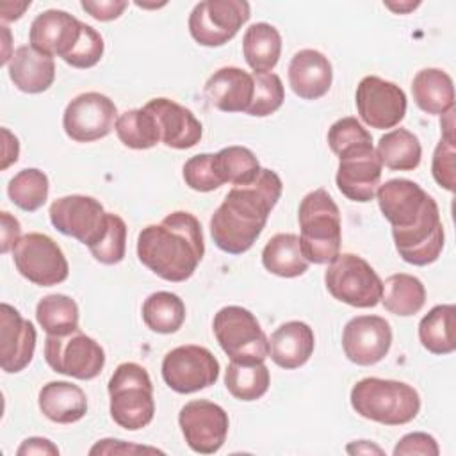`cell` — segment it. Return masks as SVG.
Returning <instances> with one entry per match:
<instances>
[{
    "label": "cell",
    "mask_w": 456,
    "mask_h": 456,
    "mask_svg": "<svg viewBox=\"0 0 456 456\" xmlns=\"http://www.w3.org/2000/svg\"><path fill=\"white\" fill-rule=\"evenodd\" d=\"M376 200L383 217L392 224L399 256L411 265H429L444 249L440 208L417 182L392 178L379 183Z\"/></svg>",
    "instance_id": "6da1fadb"
},
{
    "label": "cell",
    "mask_w": 456,
    "mask_h": 456,
    "mask_svg": "<svg viewBox=\"0 0 456 456\" xmlns=\"http://www.w3.org/2000/svg\"><path fill=\"white\" fill-rule=\"evenodd\" d=\"M281 191V178L265 167L253 182L233 185L210 217L214 244L230 255L246 253L260 237Z\"/></svg>",
    "instance_id": "7a4b0ae2"
},
{
    "label": "cell",
    "mask_w": 456,
    "mask_h": 456,
    "mask_svg": "<svg viewBox=\"0 0 456 456\" xmlns=\"http://www.w3.org/2000/svg\"><path fill=\"white\" fill-rule=\"evenodd\" d=\"M205 255L201 224L191 212L175 210L159 224H148L137 235V258L166 281L189 280Z\"/></svg>",
    "instance_id": "3957f363"
},
{
    "label": "cell",
    "mask_w": 456,
    "mask_h": 456,
    "mask_svg": "<svg viewBox=\"0 0 456 456\" xmlns=\"http://www.w3.org/2000/svg\"><path fill=\"white\" fill-rule=\"evenodd\" d=\"M349 401L360 417L385 426L408 424L420 411L419 392L397 379L363 378L353 385Z\"/></svg>",
    "instance_id": "277c9868"
},
{
    "label": "cell",
    "mask_w": 456,
    "mask_h": 456,
    "mask_svg": "<svg viewBox=\"0 0 456 456\" xmlns=\"http://www.w3.org/2000/svg\"><path fill=\"white\" fill-rule=\"evenodd\" d=\"M299 240L310 264H330L340 253L342 221L340 210L322 187L310 191L299 203Z\"/></svg>",
    "instance_id": "5b68a950"
},
{
    "label": "cell",
    "mask_w": 456,
    "mask_h": 456,
    "mask_svg": "<svg viewBox=\"0 0 456 456\" xmlns=\"http://www.w3.org/2000/svg\"><path fill=\"white\" fill-rule=\"evenodd\" d=\"M107 390L110 399L109 411L119 428L137 431L153 420V385L142 365L135 362L119 363L109 379Z\"/></svg>",
    "instance_id": "8992f818"
},
{
    "label": "cell",
    "mask_w": 456,
    "mask_h": 456,
    "mask_svg": "<svg viewBox=\"0 0 456 456\" xmlns=\"http://www.w3.org/2000/svg\"><path fill=\"white\" fill-rule=\"evenodd\" d=\"M212 330L230 362L256 363L269 356V338L248 308L223 306L214 315Z\"/></svg>",
    "instance_id": "52a82bcc"
},
{
    "label": "cell",
    "mask_w": 456,
    "mask_h": 456,
    "mask_svg": "<svg viewBox=\"0 0 456 456\" xmlns=\"http://www.w3.org/2000/svg\"><path fill=\"white\" fill-rule=\"evenodd\" d=\"M328 292L354 308H372L381 301L383 281L372 265L354 253H338L324 273Z\"/></svg>",
    "instance_id": "ba28073f"
},
{
    "label": "cell",
    "mask_w": 456,
    "mask_h": 456,
    "mask_svg": "<svg viewBox=\"0 0 456 456\" xmlns=\"http://www.w3.org/2000/svg\"><path fill=\"white\" fill-rule=\"evenodd\" d=\"M45 360L53 372L87 381L103 370L105 351L93 337L77 330L61 337L48 335Z\"/></svg>",
    "instance_id": "9c48e42d"
},
{
    "label": "cell",
    "mask_w": 456,
    "mask_h": 456,
    "mask_svg": "<svg viewBox=\"0 0 456 456\" xmlns=\"http://www.w3.org/2000/svg\"><path fill=\"white\" fill-rule=\"evenodd\" d=\"M249 16L251 7L246 0H203L189 14V32L201 46H223L237 36Z\"/></svg>",
    "instance_id": "30bf717a"
},
{
    "label": "cell",
    "mask_w": 456,
    "mask_h": 456,
    "mask_svg": "<svg viewBox=\"0 0 456 456\" xmlns=\"http://www.w3.org/2000/svg\"><path fill=\"white\" fill-rule=\"evenodd\" d=\"M12 260L18 273L39 287L59 285L69 274L61 246L46 233L32 232L23 235L12 249Z\"/></svg>",
    "instance_id": "8fae6325"
},
{
    "label": "cell",
    "mask_w": 456,
    "mask_h": 456,
    "mask_svg": "<svg viewBox=\"0 0 456 456\" xmlns=\"http://www.w3.org/2000/svg\"><path fill=\"white\" fill-rule=\"evenodd\" d=\"M164 383L176 394H192L212 387L219 378L217 358L203 346L187 344L166 353L162 365Z\"/></svg>",
    "instance_id": "7c38bea8"
},
{
    "label": "cell",
    "mask_w": 456,
    "mask_h": 456,
    "mask_svg": "<svg viewBox=\"0 0 456 456\" xmlns=\"http://www.w3.org/2000/svg\"><path fill=\"white\" fill-rule=\"evenodd\" d=\"M107 214L103 205L86 194H69L57 198L50 208V223L62 235L73 237L91 248L96 244L107 228Z\"/></svg>",
    "instance_id": "4fadbf2b"
},
{
    "label": "cell",
    "mask_w": 456,
    "mask_h": 456,
    "mask_svg": "<svg viewBox=\"0 0 456 456\" xmlns=\"http://www.w3.org/2000/svg\"><path fill=\"white\" fill-rule=\"evenodd\" d=\"M116 103L96 91L75 96L62 114V128L75 142H93L107 137L116 126Z\"/></svg>",
    "instance_id": "5bb4252c"
},
{
    "label": "cell",
    "mask_w": 456,
    "mask_h": 456,
    "mask_svg": "<svg viewBox=\"0 0 456 456\" xmlns=\"http://www.w3.org/2000/svg\"><path fill=\"white\" fill-rule=\"evenodd\" d=\"M354 103L360 119L378 130L399 125L408 107L404 91L397 84L376 75H367L358 82Z\"/></svg>",
    "instance_id": "9a60e30c"
},
{
    "label": "cell",
    "mask_w": 456,
    "mask_h": 456,
    "mask_svg": "<svg viewBox=\"0 0 456 456\" xmlns=\"http://www.w3.org/2000/svg\"><path fill=\"white\" fill-rule=\"evenodd\" d=\"M178 426L185 444L194 452L214 454L226 442L230 419L223 406L207 399H194L180 408Z\"/></svg>",
    "instance_id": "2e32d148"
},
{
    "label": "cell",
    "mask_w": 456,
    "mask_h": 456,
    "mask_svg": "<svg viewBox=\"0 0 456 456\" xmlns=\"http://www.w3.org/2000/svg\"><path fill=\"white\" fill-rule=\"evenodd\" d=\"M383 164L372 142L358 144L338 155L335 182L338 191L351 201L367 203L374 200L379 187Z\"/></svg>",
    "instance_id": "e0dca14e"
},
{
    "label": "cell",
    "mask_w": 456,
    "mask_h": 456,
    "mask_svg": "<svg viewBox=\"0 0 456 456\" xmlns=\"http://www.w3.org/2000/svg\"><path fill=\"white\" fill-rule=\"evenodd\" d=\"M392 346V328L385 317L356 315L344 326L342 349L349 362L369 367L381 362Z\"/></svg>",
    "instance_id": "ac0fdd59"
},
{
    "label": "cell",
    "mask_w": 456,
    "mask_h": 456,
    "mask_svg": "<svg viewBox=\"0 0 456 456\" xmlns=\"http://www.w3.org/2000/svg\"><path fill=\"white\" fill-rule=\"evenodd\" d=\"M37 333L9 303L0 305V365L7 374L23 370L34 356Z\"/></svg>",
    "instance_id": "d6986e66"
},
{
    "label": "cell",
    "mask_w": 456,
    "mask_h": 456,
    "mask_svg": "<svg viewBox=\"0 0 456 456\" xmlns=\"http://www.w3.org/2000/svg\"><path fill=\"white\" fill-rule=\"evenodd\" d=\"M82 21L61 9L37 14L28 30L30 46L50 57H68L80 39Z\"/></svg>",
    "instance_id": "ffe728a7"
},
{
    "label": "cell",
    "mask_w": 456,
    "mask_h": 456,
    "mask_svg": "<svg viewBox=\"0 0 456 456\" xmlns=\"http://www.w3.org/2000/svg\"><path fill=\"white\" fill-rule=\"evenodd\" d=\"M144 109L155 118L160 142L175 150H189L201 141L203 126L187 107L169 98H151Z\"/></svg>",
    "instance_id": "44dd1931"
},
{
    "label": "cell",
    "mask_w": 456,
    "mask_h": 456,
    "mask_svg": "<svg viewBox=\"0 0 456 456\" xmlns=\"http://www.w3.org/2000/svg\"><path fill=\"white\" fill-rule=\"evenodd\" d=\"M289 86L301 100L322 98L333 82V68L330 59L314 48L294 53L289 62Z\"/></svg>",
    "instance_id": "7402d4cb"
},
{
    "label": "cell",
    "mask_w": 456,
    "mask_h": 456,
    "mask_svg": "<svg viewBox=\"0 0 456 456\" xmlns=\"http://www.w3.org/2000/svg\"><path fill=\"white\" fill-rule=\"evenodd\" d=\"M253 87L251 73L237 66H224L208 77L203 93L210 105L223 112H246L253 98Z\"/></svg>",
    "instance_id": "603a6c76"
},
{
    "label": "cell",
    "mask_w": 456,
    "mask_h": 456,
    "mask_svg": "<svg viewBox=\"0 0 456 456\" xmlns=\"http://www.w3.org/2000/svg\"><path fill=\"white\" fill-rule=\"evenodd\" d=\"M314 330L303 321H287L280 324L269 338V356L285 370L303 367L314 354Z\"/></svg>",
    "instance_id": "cb8c5ba5"
},
{
    "label": "cell",
    "mask_w": 456,
    "mask_h": 456,
    "mask_svg": "<svg viewBox=\"0 0 456 456\" xmlns=\"http://www.w3.org/2000/svg\"><path fill=\"white\" fill-rule=\"evenodd\" d=\"M7 71L12 84L28 94H37L50 89L55 80L53 57L37 52L30 45H21L12 50L11 61L7 62Z\"/></svg>",
    "instance_id": "d4e9b609"
},
{
    "label": "cell",
    "mask_w": 456,
    "mask_h": 456,
    "mask_svg": "<svg viewBox=\"0 0 456 456\" xmlns=\"http://www.w3.org/2000/svg\"><path fill=\"white\" fill-rule=\"evenodd\" d=\"M41 413L55 424H73L87 413L86 392L69 381H48L37 395Z\"/></svg>",
    "instance_id": "484cf974"
},
{
    "label": "cell",
    "mask_w": 456,
    "mask_h": 456,
    "mask_svg": "<svg viewBox=\"0 0 456 456\" xmlns=\"http://www.w3.org/2000/svg\"><path fill=\"white\" fill-rule=\"evenodd\" d=\"M411 94L417 107L431 116H442L454 107V84L440 68H424L411 80Z\"/></svg>",
    "instance_id": "4316f807"
},
{
    "label": "cell",
    "mask_w": 456,
    "mask_h": 456,
    "mask_svg": "<svg viewBox=\"0 0 456 456\" xmlns=\"http://www.w3.org/2000/svg\"><path fill=\"white\" fill-rule=\"evenodd\" d=\"M242 53L253 73H271L281 55V36L271 23L258 21L246 28Z\"/></svg>",
    "instance_id": "83f0119b"
},
{
    "label": "cell",
    "mask_w": 456,
    "mask_h": 456,
    "mask_svg": "<svg viewBox=\"0 0 456 456\" xmlns=\"http://www.w3.org/2000/svg\"><path fill=\"white\" fill-rule=\"evenodd\" d=\"M264 267L280 278H297L308 271L310 262L301 249L299 235L276 233L262 249Z\"/></svg>",
    "instance_id": "f1b7e54d"
},
{
    "label": "cell",
    "mask_w": 456,
    "mask_h": 456,
    "mask_svg": "<svg viewBox=\"0 0 456 456\" xmlns=\"http://www.w3.org/2000/svg\"><path fill=\"white\" fill-rule=\"evenodd\" d=\"M381 303L385 310L399 317H410L422 310L426 303L424 283L408 273L390 274L383 281Z\"/></svg>",
    "instance_id": "f546056e"
},
{
    "label": "cell",
    "mask_w": 456,
    "mask_h": 456,
    "mask_svg": "<svg viewBox=\"0 0 456 456\" xmlns=\"http://www.w3.org/2000/svg\"><path fill=\"white\" fill-rule=\"evenodd\" d=\"M454 305L433 306L419 322V340L433 354H451L456 349Z\"/></svg>",
    "instance_id": "4dcf8cb0"
},
{
    "label": "cell",
    "mask_w": 456,
    "mask_h": 456,
    "mask_svg": "<svg viewBox=\"0 0 456 456\" xmlns=\"http://www.w3.org/2000/svg\"><path fill=\"white\" fill-rule=\"evenodd\" d=\"M376 151L381 164L394 171H413L422 159L420 141L408 128H394L381 135Z\"/></svg>",
    "instance_id": "1f68e13d"
},
{
    "label": "cell",
    "mask_w": 456,
    "mask_h": 456,
    "mask_svg": "<svg viewBox=\"0 0 456 456\" xmlns=\"http://www.w3.org/2000/svg\"><path fill=\"white\" fill-rule=\"evenodd\" d=\"M141 314L146 328L153 333L169 335L182 328L185 321V305L180 296L167 290H157L144 299Z\"/></svg>",
    "instance_id": "d6a6232c"
},
{
    "label": "cell",
    "mask_w": 456,
    "mask_h": 456,
    "mask_svg": "<svg viewBox=\"0 0 456 456\" xmlns=\"http://www.w3.org/2000/svg\"><path fill=\"white\" fill-rule=\"evenodd\" d=\"M271 385V374L264 362L240 363L230 362L224 372L226 390L239 401H256L260 399Z\"/></svg>",
    "instance_id": "836d02e7"
},
{
    "label": "cell",
    "mask_w": 456,
    "mask_h": 456,
    "mask_svg": "<svg viewBox=\"0 0 456 456\" xmlns=\"http://www.w3.org/2000/svg\"><path fill=\"white\" fill-rule=\"evenodd\" d=\"M36 321L46 335H68L78 330V305L66 294H48L36 306Z\"/></svg>",
    "instance_id": "e575fe53"
},
{
    "label": "cell",
    "mask_w": 456,
    "mask_h": 456,
    "mask_svg": "<svg viewBox=\"0 0 456 456\" xmlns=\"http://www.w3.org/2000/svg\"><path fill=\"white\" fill-rule=\"evenodd\" d=\"M114 130L118 139L132 150H148L160 142L157 121L144 107L130 109L119 114Z\"/></svg>",
    "instance_id": "d590c367"
},
{
    "label": "cell",
    "mask_w": 456,
    "mask_h": 456,
    "mask_svg": "<svg viewBox=\"0 0 456 456\" xmlns=\"http://www.w3.org/2000/svg\"><path fill=\"white\" fill-rule=\"evenodd\" d=\"M48 176L37 167H27L18 171L7 185L9 200L25 212H36L37 208H41L48 200Z\"/></svg>",
    "instance_id": "8d00e7d4"
},
{
    "label": "cell",
    "mask_w": 456,
    "mask_h": 456,
    "mask_svg": "<svg viewBox=\"0 0 456 456\" xmlns=\"http://www.w3.org/2000/svg\"><path fill=\"white\" fill-rule=\"evenodd\" d=\"M214 162L223 183L244 185L253 182L260 173L256 155L244 146H226L214 153Z\"/></svg>",
    "instance_id": "74e56055"
},
{
    "label": "cell",
    "mask_w": 456,
    "mask_h": 456,
    "mask_svg": "<svg viewBox=\"0 0 456 456\" xmlns=\"http://www.w3.org/2000/svg\"><path fill=\"white\" fill-rule=\"evenodd\" d=\"M253 98L246 114L255 118H265L274 114L283 100L285 89L281 78L276 73H253Z\"/></svg>",
    "instance_id": "f35d334b"
},
{
    "label": "cell",
    "mask_w": 456,
    "mask_h": 456,
    "mask_svg": "<svg viewBox=\"0 0 456 456\" xmlns=\"http://www.w3.org/2000/svg\"><path fill=\"white\" fill-rule=\"evenodd\" d=\"M94 260L105 265L119 264L126 253V223L114 212L107 214V228L102 239L89 248Z\"/></svg>",
    "instance_id": "ab89813d"
},
{
    "label": "cell",
    "mask_w": 456,
    "mask_h": 456,
    "mask_svg": "<svg viewBox=\"0 0 456 456\" xmlns=\"http://www.w3.org/2000/svg\"><path fill=\"white\" fill-rule=\"evenodd\" d=\"M183 182L192 191L198 192H210L223 185V180L217 175L214 153H198L191 157L183 164Z\"/></svg>",
    "instance_id": "60d3db41"
},
{
    "label": "cell",
    "mask_w": 456,
    "mask_h": 456,
    "mask_svg": "<svg viewBox=\"0 0 456 456\" xmlns=\"http://www.w3.org/2000/svg\"><path fill=\"white\" fill-rule=\"evenodd\" d=\"M103 50H105V43H103L102 34L96 28H93L91 25L82 23V32H80L78 43L69 52V55L64 57L62 61L66 64H69L71 68L87 69L100 62Z\"/></svg>",
    "instance_id": "b9f144b4"
},
{
    "label": "cell",
    "mask_w": 456,
    "mask_h": 456,
    "mask_svg": "<svg viewBox=\"0 0 456 456\" xmlns=\"http://www.w3.org/2000/svg\"><path fill=\"white\" fill-rule=\"evenodd\" d=\"M365 142H372V135L353 116L337 119L328 130V144L337 157L346 150Z\"/></svg>",
    "instance_id": "7bdbcfd3"
},
{
    "label": "cell",
    "mask_w": 456,
    "mask_h": 456,
    "mask_svg": "<svg viewBox=\"0 0 456 456\" xmlns=\"http://www.w3.org/2000/svg\"><path fill=\"white\" fill-rule=\"evenodd\" d=\"M454 157H456V148L454 142L440 139L433 151V160H431V173L435 182L444 187L445 191L452 192L454 191Z\"/></svg>",
    "instance_id": "ee69618b"
},
{
    "label": "cell",
    "mask_w": 456,
    "mask_h": 456,
    "mask_svg": "<svg viewBox=\"0 0 456 456\" xmlns=\"http://www.w3.org/2000/svg\"><path fill=\"white\" fill-rule=\"evenodd\" d=\"M410 454L438 456L440 449L433 435L424 431H413L399 438V442L394 447V456H410Z\"/></svg>",
    "instance_id": "f6af8a7d"
},
{
    "label": "cell",
    "mask_w": 456,
    "mask_h": 456,
    "mask_svg": "<svg viewBox=\"0 0 456 456\" xmlns=\"http://www.w3.org/2000/svg\"><path fill=\"white\" fill-rule=\"evenodd\" d=\"M82 9L98 21H110L123 14L128 7L126 0H82Z\"/></svg>",
    "instance_id": "bcb514c9"
},
{
    "label": "cell",
    "mask_w": 456,
    "mask_h": 456,
    "mask_svg": "<svg viewBox=\"0 0 456 456\" xmlns=\"http://www.w3.org/2000/svg\"><path fill=\"white\" fill-rule=\"evenodd\" d=\"M139 452H162V451H159L155 447L126 444L125 440H114V438L98 440L89 449V454H139Z\"/></svg>",
    "instance_id": "7dc6e473"
},
{
    "label": "cell",
    "mask_w": 456,
    "mask_h": 456,
    "mask_svg": "<svg viewBox=\"0 0 456 456\" xmlns=\"http://www.w3.org/2000/svg\"><path fill=\"white\" fill-rule=\"evenodd\" d=\"M0 217H2V228H0L2 248H0V251L9 253L11 249L16 248V244L21 239V226H20V221L14 216H11L7 210H4L0 214Z\"/></svg>",
    "instance_id": "c3c4849f"
},
{
    "label": "cell",
    "mask_w": 456,
    "mask_h": 456,
    "mask_svg": "<svg viewBox=\"0 0 456 456\" xmlns=\"http://www.w3.org/2000/svg\"><path fill=\"white\" fill-rule=\"evenodd\" d=\"M18 456H30V454H48V456H57L59 447L50 442L48 438L43 436H30L21 442V445L16 449Z\"/></svg>",
    "instance_id": "681fc988"
},
{
    "label": "cell",
    "mask_w": 456,
    "mask_h": 456,
    "mask_svg": "<svg viewBox=\"0 0 456 456\" xmlns=\"http://www.w3.org/2000/svg\"><path fill=\"white\" fill-rule=\"evenodd\" d=\"M4 135V157H2V169H7L11 164L18 160L20 155V142L18 137L12 135L7 128H2Z\"/></svg>",
    "instance_id": "f907efd6"
},
{
    "label": "cell",
    "mask_w": 456,
    "mask_h": 456,
    "mask_svg": "<svg viewBox=\"0 0 456 456\" xmlns=\"http://www.w3.org/2000/svg\"><path fill=\"white\" fill-rule=\"evenodd\" d=\"M27 7H30V2H2L0 16L4 21H12L21 18Z\"/></svg>",
    "instance_id": "816d5d0a"
},
{
    "label": "cell",
    "mask_w": 456,
    "mask_h": 456,
    "mask_svg": "<svg viewBox=\"0 0 456 456\" xmlns=\"http://www.w3.org/2000/svg\"><path fill=\"white\" fill-rule=\"evenodd\" d=\"M346 451L349 454H383V449L370 444L369 440H358V442H353L346 447Z\"/></svg>",
    "instance_id": "f5cc1de1"
},
{
    "label": "cell",
    "mask_w": 456,
    "mask_h": 456,
    "mask_svg": "<svg viewBox=\"0 0 456 456\" xmlns=\"http://www.w3.org/2000/svg\"><path fill=\"white\" fill-rule=\"evenodd\" d=\"M454 112L456 109H449L445 114H442V139L454 142Z\"/></svg>",
    "instance_id": "db71d44e"
},
{
    "label": "cell",
    "mask_w": 456,
    "mask_h": 456,
    "mask_svg": "<svg viewBox=\"0 0 456 456\" xmlns=\"http://www.w3.org/2000/svg\"><path fill=\"white\" fill-rule=\"evenodd\" d=\"M385 5L394 11V12H399V14H406L410 11H413L415 7L420 5V2H399V4H392V2H385Z\"/></svg>",
    "instance_id": "11a10c76"
}]
</instances>
